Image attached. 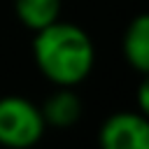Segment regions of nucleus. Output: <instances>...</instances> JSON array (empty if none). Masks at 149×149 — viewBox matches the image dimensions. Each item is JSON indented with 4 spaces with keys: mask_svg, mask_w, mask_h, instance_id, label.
I'll use <instances>...</instances> for the list:
<instances>
[{
    "mask_svg": "<svg viewBox=\"0 0 149 149\" xmlns=\"http://www.w3.org/2000/svg\"><path fill=\"white\" fill-rule=\"evenodd\" d=\"M33 61L54 86L74 88L95 65V47L91 35L70 21H54L33 37Z\"/></svg>",
    "mask_w": 149,
    "mask_h": 149,
    "instance_id": "nucleus-1",
    "label": "nucleus"
},
{
    "mask_svg": "<svg viewBox=\"0 0 149 149\" xmlns=\"http://www.w3.org/2000/svg\"><path fill=\"white\" fill-rule=\"evenodd\" d=\"M40 107L23 95L0 98V144L7 149H30L44 135Z\"/></svg>",
    "mask_w": 149,
    "mask_h": 149,
    "instance_id": "nucleus-2",
    "label": "nucleus"
},
{
    "mask_svg": "<svg viewBox=\"0 0 149 149\" xmlns=\"http://www.w3.org/2000/svg\"><path fill=\"white\" fill-rule=\"evenodd\" d=\"M100 149H149V121L142 112H116L105 119L98 135Z\"/></svg>",
    "mask_w": 149,
    "mask_h": 149,
    "instance_id": "nucleus-3",
    "label": "nucleus"
},
{
    "mask_svg": "<svg viewBox=\"0 0 149 149\" xmlns=\"http://www.w3.org/2000/svg\"><path fill=\"white\" fill-rule=\"evenodd\" d=\"M121 54L123 61L137 70L140 74L149 72V16L137 14L128 21L123 37H121Z\"/></svg>",
    "mask_w": 149,
    "mask_h": 149,
    "instance_id": "nucleus-4",
    "label": "nucleus"
},
{
    "mask_svg": "<svg viewBox=\"0 0 149 149\" xmlns=\"http://www.w3.org/2000/svg\"><path fill=\"white\" fill-rule=\"evenodd\" d=\"M47 126L70 128L81 119V98L70 86H58L40 107Z\"/></svg>",
    "mask_w": 149,
    "mask_h": 149,
    "instance_id": "nucleus-5",
    "label": "nucleus"
},
{
    "mask_svg": "<svg viewBox=\"0 0 149 149\" xmlns=\"http://www.w3.org/2000/svg\"><path fill=\"white\" fill-rule=\"evenodd\" d=\"M63 0H14V14L28 30L37 33L61 19Z\"/></svg>",
    "mask_w": 149,
    "mask_h": 149,
    "instance_id": "nucleus-6",
    "label": "nucleus"
},
{
    "mask_svg": "<svg viewBox=\"0 0 149 149\" xmlns=\"http://www.w3.org/2000/svg\"><path fill=\"white\" fill-rule=\"evenodd\" d=\"M137 102H140V109H137V112L147 114V109H149V84H147V79L140 81V88H137Z\"/></svg>",
    "mask_w": 149,
    "mask_h": 149,
    "instance_id": "nucleus-7",
    "label": "nucleus"
}]
</instances>
